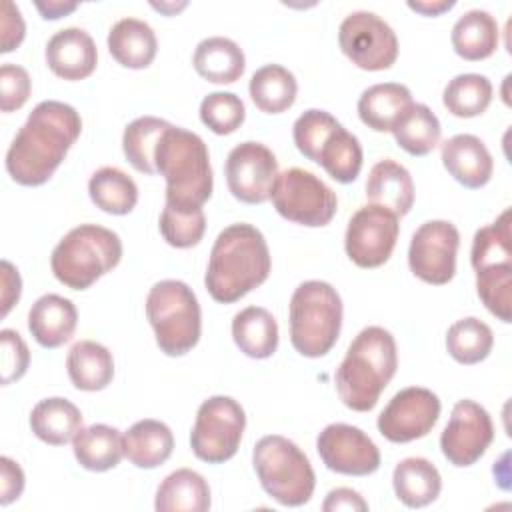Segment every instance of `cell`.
Segmentation results:
<instances>
[{
  "label": "cell",
  "mask_w": 512,
  "mask_h": 512,
  "mask_svg": "<svg viewBox=\"0 0 512 512\" xmlns=\"http://www.w3.org/2000/svg\"><path fill=\"white\" fill-rule=\"evenodd\" d=\"M82 132L74 106L44 100L34 106L6 152V170L22 186L50 180Z\"/></svg>",
  "instance_id": "6da1fadb"
},
{
  "label": "cell",
  "mask_w": 512,
  "mask_h": 512,
  "mask_svg": "<svg viewBox=\"0 0 512 512\" xmlns=\"http://www.w3.org/2000/svg\"><path fill=\"white\" fill-rule=\"evenodd\" d=\"M272 270L264 234L246 222L224 228L210 250L204 284L220 304H232L266 282Z\"/></svg>",
  "instance_id": "7a4b0ae2"
},
{
  "label": "cell",
  "mask_w": 512,
  "mask_h": 512,
  "mask_svg": "<svg viewBox=\"0 0 512 512\" xmlns=\"http://www.w3.org/2000/svg\"><path fill=\"white\" fill-rule=\"evenodd\" d=\"M396 368L394 336L382 326H366L350 342L334 376L342 404L354 412L372 410Z\"/></svg>",
  "instance_id": "3957f363"
},
{
  "label": "cell",
  "mask_w": 512,
  "mask_h": 512,
  "mask_svg": "<svg viewBox=\"0 0 512 512\" xmlns=\"http://www.w3.org/2000/svg\"><path fill=\"white\" fill-rule=\"evenodd\" d=\"M154 164L166 180V204L202 208L212 196L210 154L196 132L170 126L158 142Z\"/></svg>",
  "instance_id": "277c9868"
},
{
  "label": "cell",
  "mask_w": 512,
  "mask_h": 512,
  "mask_svg": "<svg viewBox=\"0 0 512 512\" xmlns=\"http://www.w3.org/2000/svg\"><path fill=\"white\" fill-rule=\"evenodd\" d=\"M122 240L98 224L72 228L52 250L50 268L58 282L72 290L90 288L100 276L118 266Z\"/></svg>",
  "instance_id": "5b68a950"
},
{
  "label": "cell",
  "mask_w": 512,
  "mask_h": 512,
  "mask_svg": "<svg viewBox=\"0 0 512 512\" xmlns=\"http://www.w3.org/2000/svg\"><path fill=\"white\" fill-rule=\"evenodd\" d=\"M342 328V300L336 288L322 280L302 282L290 298V342L306 358L332 350Z\"/></svg>",
  "instance_id": "8992f818"
},
{
  "label": "cell",
  "mask_w": 512,
  "mask_h": 512,
  "mask_svg": "<svg viewBox=\"0 0 512 512\" xmlns=\"http://www.w3.org/2000/svg\"><path fill=\"white\" fill-rule=\"evenodd\" d=\"M146 316L156 344L166 356H182L200 340V304L192 288L182 280L156 282L146 296Z\"/></svg>",
  "instance_id": "52a82bcc"
},
{
  "label": "cell",
  "mask_w": 512,
  "mask_h": 512,
  "mask_svg": "<svg viewBox=\"0 0 512 512\" xmlns=\"http://www.w3.org/2000/svg\"><path fill=\"white\" fill-rule=\"evenodd\" d=\"M252 464L264 492L282 506L306 504L316 486V476L308 456L288 438L268 434L260 438L252 452Z\"/></svg>",
  "instance_id": "ba28073f"
},
{
  "label": "cell",
  "mask_w": 512,
  "mask_h": 512,
  "mask_svg": "<svg viewBox=\"0 0 512 512\" xmlns=\"http://www.w3.org/2000/svg\"><path fill=\"white\" fill-rule=\"evenodd\" d=\"M244 428L246 414L234 398L210 396L196 412L190 432L192 452L208 464H222L238 452Z\"/></svg>",
  "instance_id": "9c48e42d"
},
{
  "label": "cell",
  "mask_w": 512,
  "mask_h": 512,
  "mask_svg": "<svg viewBox=\"0 0 512 512\" xmlns=\"http://www.w3.org/2000/svg\"><path fill=\"white\" fill-rule=\"evenodd\" d=\"M270 198L282 218L310 228L326 226L338 208L336 192L304 168L280 172Z\"/></svg>",
  "instance_id": "30bf717a"
},
{
  "label": "cell",
  "mask_w": 512,
  "mask_h": 512,
  "mask_svg": "<svg viewBox=\"0 0 512 512\" xmlns=\"http://www.w3.org/2000/svg\"><path fill=\"white\" fill-rule=\"evenodd\" d=\"M340 50L362 70H386L398 58V38L386 20L368 10L350 12L338 28Z\"/></svg>",
  "instance_id": "8fae6325"
},
{
  "label": "cell",
  "mask_w": 512,
  "mask_h": 512,
  "mask_svg": "<svg viewBox=\"0 0 512 512\" xmlns=\"http://www.w3.org/2000/svg\"><path fill=\"white\" fill-rule=\"evenodd\" d=\"M398 234V216L382 206L368 204L358 208L350 218L344 248L356 266L378 268L392 256Z\"/></svg>",
  "instance_id": "7c38bea8"
},
{
  "label": "cell",
  "mask_w": 512,
  "mask_h": 512,
  "mask_svg": "<svg viewBox=\"0 0 512 512\" xmlns=\"http://www.w3.org/2000/svg\"><path fill=\"white\" fill-rule=\"evenodd\" d=\"M460 232L448 220H428L412 234L408 266L416 278L428 284H448L456 272Z\"/></svg>",
  "instance_id": "4fadbf2b"
},
{
  "label": "cell",
  "mask_w": 512,
  "mask_h": 512,
  "mask_svg": "<svg viewBox=\"0 0 512 512\" xmlns=\"http://www.w3.org/2000/svg\"><path fill=\"white\" fill-rule=\"evenodd\" d=\"M494 440V424L484 406L474 400H458L440 436L444 458L458 468L478 462Z\"/></svg>",
  "instance_id": "5bb4252c"
},
{
  "label": "cell",
  "mask_w": 512,
  "mask_h": 512,
  "mask_svg": "<svg viewBox=\"0 0 512 512\" xmlns=\"http://www.w3.org/2000/svg\"><path fill=\"white\" fill-rule=\"evenodd\" d=\"M440 416L438 396L422 386H408L396 392L378 416V432L394 442L404 444L426 436Z\"/></svg>",
  "instance_id": "9a60e30c"
},
{
  "label": "cell",
  "mask_w": 512,
  "mask_h": 512,
  "mask_svg": "<svg viewBox=\"0 0 512 512\" xmlns=\"http://www.w3.org/2000/svg\"><path fill=\"white\" fill-rule=\"evenodd\" d=\"M278 178V160L260 142H242L226 158V182L232 196L244 204H262L270 198Z\"/></svg>",
  "instance_id": "2e32d148"
},
{
  "label": "cell",
  "mask_w": 512,
  "mask_h": 512,
  "mask_svg": "<svg viewBox=\"0 0 512 512\" xmlns=\"http://www.w3.org/2000/svg\"><path fill=\"white\" fill-rule=\"evenodd\" d=\"M316 450L328 470L344 476H368L380 468L378 446L352 424H328L316 438Z\"/></svg>",
  "instance_id": "e0dca14e"
},
{
  "label": "cell",
  "mask_w": 512,
  "mask_h": 512,
  "mask_svg": "<svg viewBox=\"0 0 512 512\" xmlns=\"http://www.w3.org/2000/svg\"><path fill=\"white\" fill-rule=\"evenodd\" d=\"M98 62V50L92 36L76 26L52 34L46 44L48 68L64 80L88 78Z\"/></svg>",
  "instance_id": "ac0fdd59"
},
{
  "label": "cell",
  "mask_w": 512,
  "mask_h": 512,
  "mask_svg": "<svg viewBox=\"0 0 512 512\" xmlns=\"http://www.w3.org/2000/svg\"><path fill=\"white\" fill-rule=\"evenodd\" d=\"M440 156L448 174L466 188H482L492 178V154L474 134H456L448 138L442 144Z\"/></svg>",
  "instance_id": "d6986e66"
},
{
  "label": "cell",
  "mask_w": 512,
  "mask_h": 512,
  "mask_svg": "<svg viewBox=\"0 0 512 512\" xmlns=\"http://www.w3.org/2000/svg\"><path fill=\"white\" fill-rule=\"evenodd\" d=\"M78 324L76 306L58 294L40 296L28 312V330L42 348L66 344Z\"/></svg>",
  "instance_id": "ffe728a7"
},
{
  "label": "cell",
  "mask_w": 512,
  "mask_h": 512,
  "mask_svg": "<svg viewBox=\"0 0 512 512\" xmlns=\"http://www.w3.org/2000/svg\"><path fill=\"white\" fill-rule=\"evenodd\" d=\"M366 198L396 216H406L414 204V182L410 172L392 158H384L370 168Z\"/></svg>",
  "instance_id": "44dd1931"
},
{
  "label": "cell",
  "mask_w": 512,
  "mask_h": 512,
  "mask_svg": "<svg viewBox=\"0 0 512 512\" xmlns=\"http://www.w3.org/2000/svg\"><path fill=\"white\" fill-rule=\"evenodd\" d=\"M108 50L124 68H148L156 58L158 40L150 24L138 18H122L108 32Z\"/></svg>",
  "instance_id": "7402d4cb"
},
{
  "label": "cell",
  "mask_w": 512,
  "mask_h": 512,
  "mask_svg": "<svg viewBox=\"0 0 512 512\" xmlns=\"http://www.w3.org/2000/svg\"><path fill=\"white\" fill-rule=\"evenodd\" d=\"M396 498L408 508H422L432 504L440 490L442 478L438 468L426 458H404L396 464L392 474Z\"/></svg>",
  "instance_id": "603a6c76"
},
{
  "label": "cell",
  "mask_w": 512,
  "mask_h": 512,
  "mask_svg": "<svg viewBox=\"0 0 512 512\" xmlns=\"http://www.w3.org/2000/svg\"><path fill=\"white\" fill-rule=\"evenodd\" d=\"M196 72L214 84L236 82L246 68V58L242 48L226 36L204 38L192 56Z\"/></svg>",
  "instance_id": "cb8c5ba5"
},
{
  "label": "cell",
  "mask_w": 512,
  "mask_h": 512,
  "mask_svg": "<svg viewBox=\"0 0 512 512\" xmlns=\"http://www.w3.org/2000/svg\"><path fill=\"white\" fill-rule=\"evenodd\" d=\"M66 368L70 382L84 392L104 390L114 378L112 352L94 340H78L68 350Z\"/></svg>",
  "instance_id": "d4e9b609"
},
{
  "label": "cell",
  "mask_w": 512,
  "mask_h": 512,
  "mask_svg": "<svg viewBox=\"0 0 512 512\" xmlns=\"http://www.w3.org/2000/svg\"><path fill=\"white\" fill-rule=\"evenodd\" d=\"M172 450L174 434L160 420H138L124 434V456L136 468H156L172 456Z\"/></svg>",
  "instance_id": "484cf974"
},
{
  "label": "cell",
  "mask_w": 512,
  "mask_h": 512,
  "mask_svg": "<svg viewBox=\"0 0 512 512\" xmlns=\"http://www.w3.org/2000/svg\"><path fill=\"white\" fill-rule=\"evenodd\" d=\"M154 508L158 512H206L210 508V486L196 470L180 468L158 486Z\"/></svg>",
  "instance_id": "4316f807"
},
{
  "label": "cell",
  "mask_w": 512,
  "mask_h": 512,
  "mask_svg": "<svg viewBox=\"0 0 512 512\" xmlns=\"http://www.w3.org/2000/svg\"><path fill=\"white\" fill-rule=\"evenodd\" d=\"M454 52L470 62L492 56L498 48L500 30L496 18L486 10H468L452 26Z\"/></svg>",
  "instance_id": "83f0119b"
},
{
  "label": "cell",
  "mask_w": 512,
  "mask_h": 512,
  "mask_svg": "<svg viewBox=\"0 0 512 512\" xmlns=\"http://www.w3.org/2000/svg\"><path fill=\"white\" fill-rule=\"evenodd\" d=\"M78 464L92 472H106L120 464L124 456V436L108 424L80 428L72 440Z\"/></svg>",
  "instance_id": "f1b7e54d"
},
{
  "label": "cell",
  "mask_w": 512,
  "mask_h": 512,
  "mask_svg": "<svg viewBox=\"0 0 512 512\" xmlns=\"http://www.w3.org/2000/svg\"><path fill=\"white\" fill-rule=\"evenodd\" d=\"M30 428L42 442L62 446L74 440L82 428V414L78 406L66 398H44L30 412Z\"/></svg>",
  "instance_id": "f546056e"
},
{
  "label": "cell",
  "mask_w": 512,
  "mask_h": 512,
  "mask_svg": "<svg viewBox=\"0 0 512 512\" xmlns=\"http://www.w3.org/2000/svg\"><path fill=\"white\" fill-rule=\"evenodd\" d=\"M412 104L408 86L382 82L366 88L358 98V116L374 132H390L398 116Z\"/></svg>",
  "instance_id": "4dcf8cb0"
},
{
  "label": "cell",
  "mask_w": 512,
  "mask_h": 512,
  "mask_svg": "<svg viewBox=\"0 0 512 512\" xmlns=\"http://www.w3.org/2000/svg\"><path fill=\"white\" fill-rule=\"evenodd\" d=\"M232 338L240 352L250 358H270L278 348L276 318L262 306H248L232 320Z\"/></svg>",
  "instance_id": "1f68e13d"
},
{
  "label": "cell",
  "mask_w": 512,
  "mask_h": 512,
  "mask_svg": "<svg viewBox=\"0 0 512 512\" xmlns=\"http://www.w3.org/2000/svg\"><path fill=\"white\" fill-rule=\"evenodd\" d=\"M390 132L404 152L412 156H426L440 140V122L426 104L412 102L392 124Z\"/></svg>",
  "instance_id": "d6a6232c"
},
{
  "label": "cell",
  "mask_w": 512,
  "mask_h": 512,
  "mask_svg": "<svg viewBox=\"0 0 512 512\" xmlns=\"http://www.w3.org/2000/svg\"><path fill=\"white\" fill-rule=\"evenodd\" d=\"M250 98L266 114H280L288 110L298 94L294 74L280 64H266L250 78Z\"/></svg>",
  "instance_id": "836d02e7"
},
{
  "label": "cell",
  "mask_w": 512,
  "mask_h": 512,
  "mask_svg": "<svg viewBox=\"0 0 512 512\" xmlns=\"http://www.w3.org/2000/svg\"><path fill=\"white\" fill-rule=\"evenodd\" d=\"M88 194L100 210L114 216H124L132 212L138 202L136 182L126 172L114 166H104L90 176Z\"/></svg>",
  "instance_id": "e575fe53"
},
{
  "label": "cell",
  "mask_w": 512,
  "mask_h": 512,
  "mask_svg": "<svg viewBox=\"0 0 512 512\" xmlns=\"http://www.w3.org/2000/svg\"><path fill=\"white\" fill-rule=\"evenodd\" d=\"M172 124L156 116H140L132 120L122 134V150L134 170L142 174H156V148L162 134Z\"/></svg>",
  "instance_id": "d590c367"
},
{
  "label": "cell",
  "mask_w": 512,
  "mask_h": 512,
  "mask_svg": "<svg viewBox=\"0 0 512 512\" xmlns=\"http://www.w3.org/2000/svg\"><path fill=\"white\" fill-rule=\"evenodd\" d=\"M316 164H320L328 176L340 184L354 182L362 168L360 140L340 124L322 144Z\"/></svg>",
  "instance_id": "8d00e7d4"
},
{
  "label": "cell",
  "mask_w": 512,
  "mask_h": 512,
  "mask_svg": "<svg viewBox=\"0 0 512 512\" xmlns=\"http://www.w3.org/2000/svg\"><path fill=\"white\" fill-rule=\"evenodd\" d=\"M512 212L506 208L492 224L480 228L472 240L470 262L474 270L512 264Z\"/></svg>",
  "instance_id": "74e56055"
},
{
  "label": "cell",
  "mask_w": 512,
  "mask_h": 512,
  "mask_svg": "<svg viewBox=\"0 0 512 512\" xmlns=\"http://www.w3.org/2000/svg\"><path fill=\"white\" fill-rule=\"evenodd\" d=\"M442 102L446 110L458 118L480 116L492 102V84L482 74H458L446 84Z\"/></svg>",
  "instance_id": "f35d334b"
},
{
  "label": "cell",
  "mask_w": 512,
  "mask_h": 512,
  "mask_svg": "<svg viewBox=\"0 0 512 512\" xmlns=\"http://www.w3.org/2000/svg\"><path fill=\"white\" fill-rule=\"evenodd\" d=\"M494 346L492 328L480 318L456 320L446 332V350L460 364L482 362Z\"/></svg>",
  "instance_id": "ab89813d"
},
{
  "label": "cell",
  "mask_w": 512,
  "mask_h": 512,
  "mask_svg": "<svg viewBox=\"0 0 512 512\" xmlns=\"http://www.w3.org/2000/svg\"><path fill=\"white\" fill-rule=\"evenodd\" d=\"M476 292L490 314L506 324L512 320V264L476 270Z\"/></svg>",
  "instance_id": "60d3db41"
},
{
  "label": "cell",
  "mask_w": 512,
  "mask_h": 512,
  "mask_svg": "<svg viewBox=\"0 0 512 512\" xmlns=\"http://www.w3.org/2000/svg\"><path fill=\"white\" fill-rule=\"evenodd\" d=\"M160 234L174 248L196 246L206 230V216L202 208H176L164 204L160 214Z\"/></svg>",
  "instance_id": "b9f144b4"
},
{
  "label": "cell",
  "mask_w": 512,
  "mask_h": 512,
  "mask_svg": "<svg viewBox=\"0 0 512 512\" xmlns=\"http://www.w3.org/2000/svg\"><path fill=\"white\" fill-rule=\"evenodd\" d=\"M246 118L244 102L232 92H212L200 102V120L214 134L236 132Z\"/></svg>",
  "instance_id": "7bdbcfd3"
},
{
  "label": "cell",
  "mask_w": 512,
  "mask_h": 512,
  "mask_svg": "<svg viewBox=\"0 0 512 512\" xmlns=\"http://www.w3.org/2000/svg\"><path fill=\"white\" fill-rule=\"evenodd\" d=\"M338 126H340V122L330 112L310 108V110L302 112L292 126L294 144L300 150V154H304L308 160L316 162L322 144Z\"/></svg>",
  "instance_id": "ee69618b"
},
{
  "label": "cell",
  "mask_w": 512,
  "mask_h": 512,
  "mask_svg": "<svg viewBox=\"0 0 512 512\" xmlns=\"http://www.w3.org/2000/svg\"><path fill=\"white\" fill-rule=\"evenodd\" d=\"M30 76L26 68L18 64H2L0 66V110L14 112L26 104L30 98Z\"/></svg>",
  "instance_id": "f6af8a7d"
},
{
  "label": "cell",
  "mask_w": 512,
  "mask_h": 512,
  "mask_svg": "<svg viewBox=\"0 0 512 512\" xmlns=\"http://www.w3.org/2000/svg\"><path fill=\"white\" fill-rule=\"evenodd\" d=\"M2 342V384L8 386L26 374L30 364V350L16 330L4 328L0 332Z\"/></svg>",
  "instance_id": "bcb514c9"
},
{
  "label": "cell",
  "mask_w": 512,
  "mask_h": 512,
  "mask_svg": "<svg viewBox=\"0 0 512 512\" xmlns=\"http://www.w3.org/2000/svg\"><path fill=\"white\" fill-rule=\"evenodd\" d=\"M24 18L20 14V8L16 4H12L10 0L2 2V48L0 52H12L14 48L20 46V42L24 40Z\"/></svg>",
  "instance_id": "7dc6e473"
},
{
  "label": "cell",
  "mask_w": 512,
  "mask_h": 512,
  "mask_svg": "<svg viewBox=\"0 0 512 512\" xmlns=\"http://www.w3.org/2000/svg\"><path fill=\"white\" fill-rule=\"evenodd\" d=\"M24 490V472L8 456L0 458V504L8 506L10 502L18 500Z\"/></svg>",
  "instance_id": "c3c4849f"
},
{
  "label": "cell",
  "mask_w": 512,
  "mask_h": 512,
  "mask_svg": "<svg viewBox=\"0 0 512 512\" xmlns=\"http://www.w3.org/2000/svg\"><path fill=\"white\" fill-rule=\"evenodd\" d=\"M324 512H366L368 504L366 500L352 488H334L328 492L324 504H322Z\"/></svg>",
  "instance_id": "681fc988"
},
{
  "label": "cell",
  "mask_w": 512,
  "mask_h": 512,
  "mask_svg": "<svg viewBox=\"0 0 512 512\" xmlns=\"http://www.w3.org/2000/svg\"><path fill=\"white\" fill-rule=\"evenodd\" d=\"M0 270H2V316H6L10 308L20 300L22 280L18 270L8 260H2Z\"/></svg>",
  "instance_id": "f907efd6"
},
{
  "label": "cell",
  "mask_w": 512,
  "mask_h": 512,
  "mask_svg": "<svg viewBox=\"0 0 512 512\" xmlns=\"http://www.w3.org/2000/svg\"><path fill=\"white\" fill-rule=\"evenodd\" d=\"M34 6L38 8V12L42 14V18L46 20H56L62 18L70 12H74L78 8L76 2H58V0H48V2H34Z\"/></svg>",
  "instance_id": "816d5d0a"
},
{
  "label": "cell",
  "mask_w": 512,
  "mask_h": 512,
  "mask_svg": "<svg viewBox=\"0 0 512 512\" xmlns=\"http://www.w3.org/2000/svg\"><path fill=\"white\" fill-rule=\"evenodd\" d=\"M454 6V2H448V0H428V2H408V8L410 10H416V12H420V14H424V16H438V14H442V12H446V10H450Z\"/></svg>",
  "instance_id": "f5cc1de1"
},
{
  "label": "cell",
  "mask_w": 512,
  "mask_h": 512,
  "mask_svg": "<svg viewBox=\"0 0 512 512\" xmlns=\"http://www.w3.org/2000/svg\"><path fill=\"white\" fill-rule=\"evenodd\" d=\"M186 6V2H182V4H156V2H152V8H156V10H160V12H166V14H172V12H178L180 8H184Z\"/></svg>",
  "instance_id": "db71d44e"
}]
</instances>
